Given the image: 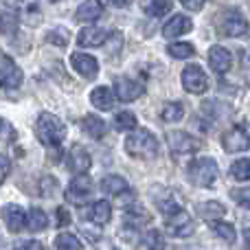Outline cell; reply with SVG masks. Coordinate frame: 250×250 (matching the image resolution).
I'll list each match as a JSON object with an SVG mask.
<instances>
[{
	"instance_id": "6da1fadb",
	"label": "cell",
	"mask_w": 250,
	"mask_h": 250,
	"mask_svg": "<svg viewBox=\"0 0 250 250\" xmlns=\"http://www.w3.org/2000/svg\"><path fill=\"white\" fill-rule=\"evenodd\" d=\"M125 151L132 158L151 160L158 156V138L145 127H138L125 138Z\"/></svg>"
},
{
	"instance_id": "7a4b0ae2",
	"label": "cell",
	"mask_w": 250,
	"mask_h": 250,
	"mask_svg": "<svg viewBox=\"0 0 250 250\" xmlns=\"http://www.w3.org/2000/svg\"><path fill=\"white\" fill-rule=\"evenodd\" d=\"M35 134H38L40 143L46 147H60L66 136V125L60 117L51 112H42L35 123Z\"/></svg>"
},
{
	"instance_id": "3957f363",
	"label": "cell",
	"mask_w": 250,
	"mask_h": 250,
	"mask_svg": "<svg viewBox=\"0 0 250 250\" xmlns=\"http://www.w3.org/2000/svg\"><path fill=\"white\" fill-rule=\"evenodd\" d=\"M248 29L250 24L239 9H224L217 16V31L226 38H242L248 33Z\"/></svg>"
},
{
	"instance_id": "277c9868",
	"label": "cell",
	"mask_w": 250,
	"mask_h": 250,
	"mask_svg": "<svg viewBox=\"0 0 250 250\" xmlns=\"http://www.w3.org/2000/svg\"><path fill=\"white\" fill-rule=\"evenodd\" d=\"M189 180L200 189L213 187L217 180V163L213 158H195L189 165Z\"/></svg>"
},
{
	"instance_id": "5b68a950",
	"label": "cell",
	"mask_w": 250,
	"mask_h": 250,
	"mask_svg": "<svg viewBox=\"0 0 250 250\" xmlns=\"http://www.w3.org/2000/svg\"><path fill=\"white\" fill-rule=\"evenodd\" d=\"M167 143H169L171 154H176V156L195 154V151L202 147V143H200L198 138L191 136V134H187V132H182V129H173V132H169L167 134Z\"/></svg>"
},
{
	"instance_id": "8992f818",
	"label": "cell",
	"mask_w": 250,
	"mask_h": 250,
	"mask_svg": "<svg viewBox=\"0 0 250 250\" xmlns=\"http://www.w3.org/2000/svg\"><path fill=\"white\" fill-rule=\"evenodd\" d=\"M182 88L187 92H191V95H204L208 90L207 73L198 64H189L182 70Z\"/></svg>"
},
{
	"instance_id": "52a82bcc",
	"label": "cell",
	"mask_w": 250,
	"mask_h": 250,
	"mask_svg": "<svg viewBox=\"0 0 250 250\" xmlns=\"http://www.w3.org/2000/svg\"><path fill=\"white\" fill-rule=\"evenodd\" d=\"M95 191V185H92L90 176L86 173H77V176L70 180L68 189H66V200L73 204H83Z\"/></svg>"
},
{
	"instance_id": "ba28073f",
	"label": "cell",
	"mask_w": 250,
	"mask_h": 250,
	"mask_svg": "<svg viewBox=\"0 0 250 250\" xmlns=\"http://www.w3.org/2000/svg\"><path fill=\"white\" fill-rule=\"evenodd\" d=\"M222 147H224L229 154H239V151H246L250 147V132L244 125H235L229 132L222 136Z\"/></svg>"
},
{
	"instance_id": "9c48e42d",
	"label": "cell",
	"mask_w": 250,
	"mask_h": 250,
	"mask_svg": "<svg viewBox=\"0 0 250 250\" xmlns=\"http://www.w3.org/2000/svg\"><path fill=\"white\" fill-rule=\"evenodd\" d=\"M167 230L173 235V237H189V235L195 230V224H193L189 213H187L185 208H180V211L167 215Z\"/></svg>"
},
{
	"instance_id": "30bf717a",
	"label": "cell",
	"mask_w": 250,
	"mask_h": 250,
	"mask_svg": "<svg viewBox=\"0 0 250 250\" xmlns=\"http://www.w3.org/2000/svg\"><path fill=\"white\" fill-rule=\"evenodd\" d=\"M114 92H117V99L121 101H134L145 92V86L136 79H129V77H119L114 82Z\"/></svg>"
},
{
	"instance_id": "8fae6325",
	"label": "cell",
	"mask_w": 250,
	"mask_h": 250,
	"mask_svg": "<svg viewBox=\"0 0 250 250\" xmlns=\"http://www.w3.org/2000/svg\"><path fill=\"white\" fill-rule=\"evenodd\" d=\"M22 68L11 60L9 55H2V66H0V79H2V86L7 88H18L22 83Z\"/></svg>"
},
{
	"instance_id": "7c38bea8",
	"label": "cell",
	"mask_w": 250,
	"mask_h": 250,
	"mask_svg": "<svg viewBox=\"0 0 250 250\" xmlns=\"http://www.w3.org/2000/svg\"><path fill=\"white\" fill-rule=\"evenodd\" d=\"M70 64H73V68L86 79H95L97 73H99L97 60L92 55H86V53H79V51L73 53V55H70Z\"/></svg>"
},
{
	"instance_id": "4fadbf2b",
	"label": "cell",
	"mask_w": 250,
	"mask_h": 250,
	"mask_svg": "<svg viewBox=\"0 0 250 250\" xmlns=\"http://www.w3.org/2000/svg\"><path fill=\"white\" fill-rule=\"evenodd\" d=\"M2 217L7 229L13 230V233H20L24 229V224H29V213H24V208L18 207V204H7L2 211Z\"/></svg>"
},
{
	"instance_id": "5bb4252c",
	"label": "cell",
	"mask_w": 250,
	"mask_h": 250,
	"mask_svg": "<svg viewBox=\"0 0 250 250\" xmlns=\"http://www.w3.org/2000/svg\"><path fill=\"white\" fill-rule=\"evenodd\" d=\"M208 64H211V68L215 73L226 75L230 70V66H233V55L224 46H213L208 51Z\"/></svg>"
},
{
	"instance_id": "9a60e30c",
	"label": "cell",
	"mask_w": 250,
	"mask_h": 250,
	"mask_svg": "<svg viewBox=\"0 0 250 250\" xmlns=\"http://www.w3.org/2000/svg\"><path fill=\"white\" fill-rule=\"evenodd\" d=\"M20 0H2V33L9 35L18 29V18H20Z\"/></svg>"
},
{
	"instance_id": "2e32d148",
	"label": "cell",
	"mask_w": 250,
	"mask_h": 250,
	"mask_svg": "<svg viewBox=\"0 0 250 250\" xmlns=\"http://www.w3.org/2000/svg\"><path fill=\"white\" fill-rule=\"evenodd\" d=\"M83 217L90 220L92 224H97V226H104V224H108L110 217H112V207H110V202H105V200H97L88 211H83Z\"/></svg>"
},
{
	"instance_id": "e0dca14e",
	"label": "cell",
	"mask_w": 250,
	"mask_h": 250,
	"mask_svg": "<svg viewBox=\"0 0 250 250\" xmlns=\"http://www.w3.org/2000/svg\"><path fill=\"white\" fill-rule=\"evenodd\" d=\"M191 29H193V22H191L187 16L178 13V16H173L171 20H169L167 24L163 26V35H165L167 40H173V38H178V35L189 33Z\"/></svg>"
},
{
	"instance_id": "ac0fdd59",
	"label": "cell",
	"mask_w": 250,
	"mask_h": 250,
	"mask_svg": "<svg viewBox=\"0 0 250 250\" xmlns=\"http://www.w3.org/2000/svg\"><path fill=\"white\" fill-rule=\"evenodd\" d=\"M101 13H104V9H101V4L97 2V0H86V2H82L77 7V11H75V20L82 22V24H90V22L99 20Z\"/></svg>"
},
{
	"instance_id": "d6986e66",
	"label": "cell",
	"mask_w": 250,
	"mask_h": 250,
	"mask_svg": "<svg viewBox=\"0 0 250 250\" xmlns=\"http://www.w3.org/2000/svg\"><path fill=\"white\" fill-rule=\"evenodd\" d=\"M90 154L83 149L82 145H73V149L68 151V167L75 173H86L90 169Z\"/></svg>"
},
{
	"instance_id": "ffe728a7",
	"label": "cell",
	"mask_w": 250,
	"mask_h": 250,
	"mask_svg": "<svg viewBox=\"0 0 250 250\" xmlns=\"http://www.w3.org/2000/svg\"><path fill=\"white\" fill-rule=\"evenodd\" d=\"M105 40H108V33L99 26H86L77 35L79 46H101V44H105Z\"/></svg>"
},
{
	"instance_id": "44dd1931",
	"label": "cell",
	"mask_w": 250,
	"mask_h": 250,
	"mask_svg": "<svg viewBox=\"0 0 250 250\" xmlns=\"http://www.w3.org/2000/svg\"><path fill=\"white\" fill-rule=\"evenodd\" d=\"M90 101L97 110H112L117 101V92H112L108 86H99L90 92Z\"/></svg>"
},
{
	"instance_id": "7402d4cb",
	"label": "cell",
	"mask_w": 250,
	"mask_h": 250,
	"mask_svg": "<svg viewBox=\"0 0 250 250\" xmlns=\"http://www.w3.org/2000/svg\"><path fill=\"white\" fill-rule=\"evenodd\" d=\"M198 215L208 222H220L222 217L226 215V208L222 207V202H217V200H208V202L198 204Z\"/></svg>"
},
{
	"instance_id": "603a6c76",
	"label": "cell",
	"mask_w": 250,
	"mask_h": 250,
	"mask_svg": "<svg viewBox=\"0 0 250 250\" xmlns=\"http://www.w3.org/2000/svg\"><path fill=\"white\" fill-rule=\"evenodd\" d=\"M82 127H83V132L88 134V136L90 138H97V141H99V138H104L105 136V121L104 119H99L97 117V114H86V117H83V121H82Z\"/></svg>"
},
{
	"instance_id": "cb8c5ba5",
	"label": "cell",
	"mask_w": 250,
	"mask_h": 250,
	"mask_svg": "<svg viewBox=\"0 0 250 250\" xmlns=\"http://www.w3.org/2000/svg\"><path fill=\"white\" fill-rule=\"evenodd\" d=\"M101 191L104 193H108V195H123V193H127L129 191V185H127V180L121 176H105L104 180H101Z\"/></svg>"
},
{
	"instance_id": "d4e9b609",
	"label": "cell",
	"mask_w": 250,
	"mask_h": 250,
	"mask_svg": "<svg viewBox=\"0 0 250 250\" xmlns=\"http://www.w3.org/2000/svg\"><path fill=\"white\" fill-rule=\"evenodd\" d=\"M149 220H151V215L141 207V204H129V207L125 208V224L127 226H134V229H136V226L147 224Z\"/></svg>"
},
{
	"instance_id": "484cf974",
	"label": "cell",
	"mask_w": 250,
	"mask_h": 250,
	"mask_svg": "<svg viewBox=\"0 0 250 250\" xmlns=\"http://www.w3.org/2000/svg\"><path fill=\"white\" fill-rule=\"evenodd\" d=\"M173 7L171 0H143V11L151 18H163Z\"/></svg>"
},
{
	"instance_id": "4316f807",
	"label": "cell",
	"mask_w": 250,
	"mask_h": 250,
	"mask_svg": "<svg viewBox=\"0 0 250 250\" xmlns=\"http://www.w3.org/2000/svg\"><path fill=\"white\" fill-rule=\"evenodd\" d=\"M182 117H185V105H182L180 101H169V104H165L163 112H160V119H163L165 123H178V121H182Z\"/></svg>"
},
{
	"instance_id": "83f0119b",
	"label": "cell",
	"mask_w": 250,
	"mask_h": 250,
	"mask_svg": "<svg viewBox=\"0 0 250 250\" xmlns=\"http://www.w3.org/2000/svg\"><path fill=\"white\" fill-rule=\"evenodd\" d=\"M29 226L33 233H40V230H44L48 226V217H46V213L42 211V208H38V207H33L29 211Z\"/></svg>"
},
{
	"instance_id": "f1b7e54d",
	"label": "cell",
	"mask_w": 250,
	"mask_h": 250,
	"mask_svg": "<svg viewBox=\"0 0 250 250\" xmlns=\"http://www.w3.org/2000/svg\"><path fill=\"white\" fill-rule=\"evenodd\" d=\"M167 53L173 60H187V57L195 55V48H193V44H189V42H173L167 46Z\"/></svg>"
},
{
	"instance_id": "f546056e",
	"label": "cell",
	"mask_w": 250,
	"mask_h": 250,
	"mask_svg": "<svg viewBox=\"0 0 250 250\" xmlns=\"http://www.w3.org/2000/svg\"><path fill=\"white\" fill-rule=\"evenodd\" d=\"M230 176L239 182L250 180V158H239L230 165Z\"/></svg>"
},
{
	"instance_id": "4dcf8cb0",
	"label": "cell",
	"mask_w": 250,
	"mask_h": 250,
	"mask_svg": "<svg viewBox=\"0 0 250 250\" xmlns=\"http://www.w3.org/2000/svg\"><path fill=\"white\" fill-rule=\"evenodd\" d=\"M136 125H138V121H136V114L134 112H119L117 117H114V127L119 129V132H129V129H136Z\"/></svg>"
},
{
	"instance_id": "1f68e13d",
	"label": "cell",
	"mask_w": 250,
	"mask_h": 250,
	"mask_svg": "<svg viewBox=\"0 0 250 250\" xmlns=\"http://www.w3.org/2000/svg\"><path fill=\"white\" fill-rule=\"evenodd\" d=\"M55 248H57V250H82L83 244L79 242L75 235H70V233H60V235L55 237Z\"/></svg>"
},
{
	"instance_id": "d6a6232c",
	"label": "cell",
	"mask_w": 250,
	"mask_h": 250,
	"mask_svg": "<svg viewBox=\"0 0 250 250\" xmlns=\"http://www.w3.org/2000/svg\"><path fill=\"white\" fill-rule=\"evenodd\" d=\"M213 230H215V235L217 237H222L224 242H229V244H233L235 239H237V233H235V226L233 224H229V222H213Z\"/></svg>"
},
{
	"instance_id": "836d02e7",
	"label": "cell",
	"mask_w": 250,
	"mask_h": 250,
	"mask_svg": "<svg viewBox=\"0 0 250 250\" xmlns=\"http://www.w3.org/2000/svg\"><path fill=\"white\" fill-rule=\"evenodd\" d=\"M104 46H105V53H108V55H117V53H121V48H123V35L119 33V31L110 33L108 35V42H105Z\"/></svg>"
},
{
	"instance_id": "e575fe53",
	"label": "cell",
	"mask_w": 250,
	"mask_h": 250,
	"mask_svg": "<svg viewBox=\"0 0 250 250\" xmlns=\"http://www.w3.org/2000/svg\"><path fill=\"white\" fill-rule=\"evenodd\" d=\"M145 246L147 250H165V239L160 230H149L145 235Z\"/></svg>"
},
{
	"instance_id": "d590c367",
	"label": "cell",
	"mask_w": 250,
	"mask_h": 250,
	"mask_svg": "<svg viewBox=\"0 0 250 250\" xmlns=\"http://www.w3.org/2000/svg\"><path fill=\"white\" fill-rule=\"evenodd\" d=\"M46 40L48 42H53V44H57V46H66L68 40H70V33L64 29V26H57V29H53L51 33L46 35Z\"/></svg>"
},
{
	"instance_id": "8d00e7d4",
	"label": "cell",
	"mask_w": 250,
	"mask_h": 250,
	"mask_svg": "<svg viewBox=\"0 0 250 250\" xmlns=\"http://www.w3.org/2000/svg\"><path fill=\"white\" fill-rule=\"evenodd\" d=\"M230 198L237 200L242 207L250 208V187H248V189H233V191H230Z\"/></svg>"
},
{
	"instance_id": "74e56055",
	"label": "cell",
	"mask_w": 250,
	"mask_h": 250,
	"mask_svg": "<svg viewBox=\"0 0 250 250\" xmlns=\"http://www.w3.org/2000/svg\"><path fill=\"white\" fill-rule=\"evenodd\" d=\"M55 189H57V180L51 176L42 178V195L44 198H51V195H55Z\"/></svg>"
},
{
	"instance_id": "f35d334b",
	"label": "cell",
	"mask_w": 250,
	"mask_h": 250,
	"mask_svg": "<svg viewBox=\"0 0 250 250\" xmlns=\"http://www.w3.org/2000/svg\"><path fill=\"white\" fill-rule=\"evenodd\" d=\"M70 224V213L66 207L57 208V226H68Z\"/></svg>"
},
{
	"instance_id": "ab89813d",
	"label": "cell",
	"mask_w": 250,
	"mask_h": 250,
	"mask_svg": "<svg viewBox=\"0 0 250 250\" xmlns=\"http://www.w3.org/2000/svg\"><path fill=\"white\" fill-rule=\"evenodd\" d=\"M180 2H182V7L189 9V11H200L207 0H180Z\"/></svg>"
},
{
	"instance_id": "60d3db41",
	"label": "cell",
	"mask_w": 250,
	"mask_h": 250,
	"mask_svg": "<svg viewBox=\"0 0 250 250\" xmlns=\"http://www.w3.org/2000/svg\"><path fill=\"white\" fill-rule=\"evenodd\" d=\"M18 250H44L42 244L35 242V239H29V242H22L20 246H18Z\"/></svg>"
},
{
	"instance_id": "b9f144b4",
	"label": "cell",
	"mask_w": 250,
	"mask_h": 250,
	"mask_svg": "<svg viewBox=\"0 0 250 250\" xmlns=\"http://www.w3.org/2000/svg\"><path fill=\"white\" fill-rule=\"evenodd\" d=\"M11 134H13L11 125H9L7 119H4V121H2V143H9V138H11Z\"/></svg>"
},
{
	"instance_id": "7bdbcfd3",
	"label": "cell",
	"mask_w": 250,
	"mask_h": 250,
	"mask_svg": "<svg viewBox=\"0 0 250 250\" xmlns=\"http://www.w3.org/2000/svg\"><path fill=\"white\" fill-rule=\"evenodd\" d=\"M99 2L104 4H110V7H127L132 0H99Z\"/></svg>"
},
{
	"instance_id": "ee69618b",
	"label": "cell",
	"mask_w": 250,
	"mask_h": 250,
	"mask_svg": "<svg viewBox=\"0 0 250 250\" xmlns=\"http://www.w3.org/2000/svg\"><path fill=\"white\" fill-rule=\"evenodd\" d=\"M2 180H7V176H9V158L7 156H2Z\"/></svg>"
},
{
	"instance_id": "f6af8a7d",
	"label": "cell",
	"mask_w": 250,
	"mask_h": 250,
	"mask_svg": "<svg viewBox=\"0 0 250 250\" xmlns=\"http://www.w3.org/2000/svg\"><path fill=\"white\" fill-rule=\"evenodd\" d=\"M244 239H246V246H248V250H250V230H246V233H244Z\"/></svg>"
},
{
	"instance_id": "bcb514c9",
	"label": "cell",
	"mask_w": 250,
	"mask_h": 250,
	"mask_svg": "<svg viewBox=\"0 0 250 250\" xmlns=\"http://www.w3.org/2000/svg\"><path fill=\"white\" fill-rule=\"evenodd\" d=\"M246 79H248V83H250V70H248V75H246Z\"/></svg>"
},
{
	"instance_id": "7dc6e473",
	"label": "cell",
	"mask_w": 250,
	"mask_h": 250,
	"mask_svg": "<svg viewBox=\"0 0 250 250\" xmlns=\"http://www.w3.org/2000/svg\"><path fill=\"white\" fill-rule=\"evenodd\" d=\"M51 2H60V0H51Z\"/></svg>"
},
{
	"instance_id": "c3c4849f",
	"label": "cell",
	"mask_w": 250,
	"mask_h": 250,
	"mask_svg": "<svg viewBox=\"0 0 250 250\" xmlns=\"http://www.w3.org/2000/svg\"><path fill=\"white\" fill-rule=\"evenodd\" d=\"M248 60H250V53H248Z\"/></svg>"
}]
</instances>
